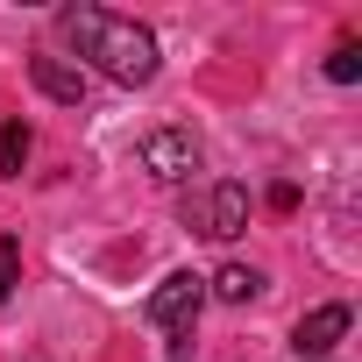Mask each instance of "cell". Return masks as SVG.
<instances>
[{"mask_svg": "<svg viewBox=\"0 0 362 362\" xmlns=\"http://www.w3.org/2000/svg\"><path fill=\"white\" fill-rule=\"evenodd\" d=\"M64 36L78 43V57L114 78V86H149L156 78V36L128 15H107V8H64Z\"/></svg>", "mask_w": 362, "mask_h": 362, "instance_id": "1", "label": "cell"}, {"mask_svg": "<svg viewBox=\"0 0 362 362\" xmlns=\"http://www.w3.org/2000/svg\"><path fill=\"white\" fill-rule=\"evenodd\" d=\"M199 305H206V277H192V270H170L156 291H149V327H163L170 334V362H185V341H192V320H199Z\"/></svg>", "mask_w": 362, "mask_h": 362, "instance_id": "2", "label": "cell"}, {"mask_svg": "<svg viewBox=\"0 0 362 362\" xmlns=\"http://www.w3.org/2000/svg\"><path fill=\"white\" fill-rule=\"evenodd\" d=\"M185 228L206 235V242H235L249 228V185H235V177H221V185L192 192L185 199Z\"/></svg>", "mask_w": 362, "mask_h": 362, "instance_id": "3", "label": "cell"}, {"mask_svg": "<svg viewBox=\"0 0 362 362\" xmlns=\"http://www.w3.org/2000/svg\"><path fill=\"white\" fill-rule=\"evenodd\" d=\"M142 170L163 177V185L192 177V170H199V135H192V128H156V135H142Z\"/></svg>", "mask_w": 362, "mask_h": 362, "instance_id": "4", "label": "cell"}, {"mask_svg": "<svg viewBox=\"0 0 362 362\" xmlns=\"http://www.w3.org/2000/svg\"><path fill=\"white\" fill-rule=\"evenodd\" d=\"M341 334H348V305L334 298V305H313V313L298 320V334H291V341H298V355H305V362H327V348H334Z\"/></svg>", "mask_w": 362, "mask_h": 362, "instance_id": "5", "label": "cell"}, {"mask_svg": "<svg viewBox=\"0 0 362 362\" xmlns=\"http://www.w3.org/2000/svg\"><path fill=\"white\" fill-rule=\"evenodd\" d=\"M29 78H36V93H43V100H57V107H78V100H86V64L29 57Z\"/></svg>", "mask_w": 362, "mask_h": 362, "instance_id": "6", "label": "cell"}, {"mask_svg": "<svg viewBox=\"0 0 362 362\" xmlns=\"http://www.w3.org/2000/svg\"><path fill=\"white\" fill-rule=\"evenodd\" d=\"M206 291L228 298V305H249V298L263 291V270H249V263H221V270L206 277Z\"/></svg>", "mask_w": 362, "mask_h": 362, "instance_id": "7", "label": "cell"}, {"mask_svg": "<svg viewBox=\"0 0 362 362\" xmlns=\"http://www.w3.org/2000/svg\"><path fill=\"white\" fill-rule=\"evenodd\" d=\"M22 163H29V128L0 121V177H22Z\"/></svg>", "mask_w": 362, "mask_h": 362, "instance_id": "8", "label": "cell"}, {"mask_svg": "<svg viewBox=\"0 0 362 362\" xmlns=\"http://www.w3.org/2000/svg\"><path fill=\"white\" fill-rule=\"evenodd\" d=\"M15 277H22V235H0V305L15 298Z\"/></svg>", "mask_w": 362, "mask_h": 362, "instance_id": "9", "label": "cell"}, {"mask_svg": "<svg viewBox=\"0 0 362 362\" xmlns=\"http://www.w3.org/2000/svg\"><path fill=\"white\" fill-rule=\"evenodd\" d=\"M327 78H334V86H355V78H362V43H341V50L327 57Z\"/></svg>", "mask_w": 362, "mask_h": 362, "instance_id": "10", "label": "cell"}]
</instances>
